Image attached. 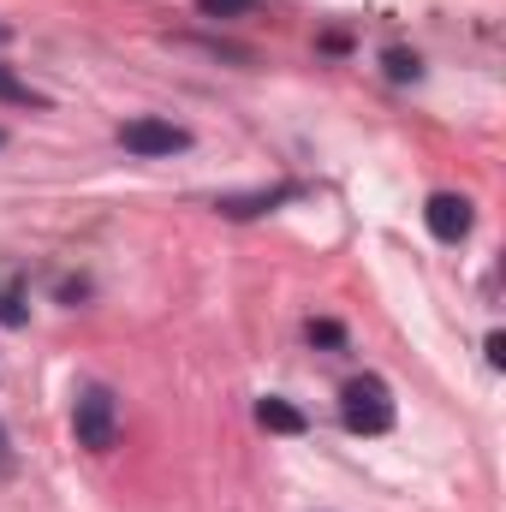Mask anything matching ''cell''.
<instances>
[{
  "label": "cell",
  "mask_w": 506,
  "mask_h": 512,
  "mask_svg": "<svg viewBox=\"0 0 506 512\" xmlns=\"http://www.w3.org/2000/svg\"><path fill=\"white\" fill-rule=\"evenodd\" d=\"M72 435H78V447H90V453H108V447L120 441V405H114V393L102 382L78 387V399H72Z\"/></svg>",
  "instance_id": "obj_1"
},
{
  "label": "cell",
  "mask_w": 506,
  "mask_h": 512,
  "mask_svg": "<svg viewBox=\"0 0 506 512\" xmlns=\"http://www.w3.org/2000/svg\"><path fill=\"white\" fill-rule=\"evenodd\" d=\"M340 417L352 435H387L393 429V393L381 376H352L340 387Z\"/></svg>",
  "instance_id": "obj_2"
},
{
  "label": "cell",
  "mask_w": 506,
  "mask_h": 512,
  "mask_svg": "<svg viewBox=\"0 0 506 512\" xmlns=\"http://www.w3.org/2000/svg\"><path fill=\"white\" fill-rule=\"evenodd\" d=\"M120 149H131V155H179V149H191V131L173 126V120H155V114H137V120H126L120 126Z\"/></svg>",
  "instance_id": "obj_3"
},
{
  "label": "cell",
  "mask_w": 506,
  "mask_h": 512,
  "mask_svg": "<svg viewBox=\"0 0 506 512\" xmlns=\"http://www.w3.org/2000/svg\"><path fill=\"white\" fill-rule=\"evenodd\" d=\"M423 221H429V233L441 239V245H459L465 233H471V197H459V191H435L429 203H423Z\"/></svg>",
  "instance_id": "obj_4"
},
{
  "label": "cell",
  "mask_w": 506,
  "mask_h": 512,
  "mask_svg": "<svg viewBox=\"0 0 506 512\" xmlns=\"http://www.w3.org/2000/svg\"><path fill=\"white\" fill-rule=\"evenodd\" d=\"M298 197V185H268V191H245V197H221L215 209L227 215V221H251V215H268V209H280V203H292Z\"/></svg>",
  "instance_id": "obj_5"
},
{
  "label": "cell",
  "mask_w": 506,
  "mask_h": 512,
  "mask_svg": "<svg viewBox=\"0 0 506 512\" xmlns=\"http://www.w3.org/2000/svg\"><path fill=\"white\" fill-rule=\"evenodd\" d=\"M256 423L262 429H274V435H304V411L298 405H286V399H256Z\"/></svg>",
  "instance_id": "obj_6"
},
{
  "label": "cell",
  "mask_w": 506,
  "mask_h": 512,
  "mask_svg": "<svg viewBox=\"0 0 506 512\" xmlns=\"http://www.w3.org/2000/svg\"><path fill=\"white\" fill-rule=\"evenodd\" d=\"M0 102H12V108H48V96H42V90H30L12 66H0Z\"/></svg>",
  "instance_id": "obj_7"
},
{
  "label": "cell",
  "mask_w": 506,
  "mask_h": 512,
  "mask_svg": "<svg viewBox=\"0 0 506 512\" xmlns=\"http://www.w3.org/2000/svg\"><path fill=\"white\" fill-rule=\"evenodd\" d=\"M387 78L417 84V78H423V60H417V54H405V48H387Z\"/></svg>",
  "instance_id": "obj_8"
},
{
  "label": "cell",
  "mask_w": 506,
  "mask_h": 512,
  "mask_svg": "<svg viewBox=\"0 0 506 512\" xmlns=\"http://www.w3.org/2000/svg\"><path fill=\"white\" fill-rule=\"evenodd\" d=\"M197 12L203 18H251L256 0H197Z\"/></svg>",
  "instance_id": "obj_9"
},
{
  "label": "cell",
  "mask_w": 506,
  "mask_h": 512,
  "mask_svg": "<svg viewBox=\"0 0 506 512\" xmlns=\"http://www.w3.org/2000/svg\"><path fill=\"white\" fill-rule=\"evenodd\" d=\"M304 334H310V346H334V352L346 346V328H340V322H328V316H316Z\"/></svg>",
  "instance_id": "obj_10"
},
{
  "label": "cell",
  "mask_w": 506,
  "mask_h": 512,
  "mask_svg": "<svg viewBox=\"0 0 506 512\" xmlns=\"http://www.w3.org/2000/svg\"><path fill=\"white\" fill-rule=\"evenodd\" d=\"M0 322H6V328H18V322H24V298H18V292H6V298H0Z\"/></svg>",
  "instance_id": "obj_11"
},
{
  "label": "cell",
  "mask_w": 506,
  "mask_h": 512,
  "mask_svg": "<svg viewBox=\"0 0 506 512\" xmlns=\"http://www.w3.org/2000/svg\"><path fill=\"white\" fill-rule=\"evenodd\" d=\"M483 346H489V364H495V370H501V364H506V334H489V340H483Z\"/></svg>",
  "instance_id": "obj_12"
},
{
  "label": "cell",
  "mask_w": 506,
  "mask_h": 512,
  "mask_svg": "<svg viewBox=\"0 0 506 512\" xmlns=\"http://www.w3.org/2000/svg\"><path fill=\"white\" fill-rule=\"evenodd\" d=\"M0 42H12V24H0Z\"/></svg>",
  "instance_id": "obj_13"
},
{
  "label": "cell",
  "mask_w": 506,
  "mask_h": 512,
  "mask_svg": "<svg viewBox=\"0 0 506 512\" xmlns=\"http://www.w3.org/2000/svg\"><path fill=\"white\" fill-rule=\"evenodd\" d=\"M0 465H6V429H0Z\"/></svg>",
  "instance_id": "obj_14"
},
{
  "label": "cell",
  "mask_w": 506,
  "mask_h": 512,
  "mask_svg": "<svg viewBox=\"0 0 506 512\" xmlns=\"http://www.w3.org/2000/svg\"><path fill=\"white\" fill-rule=\"evenodd\" d=\"M0 143H6V131H0Z\"/></svg>",
  "instance_id": "obj_15"
}]
</instances>
